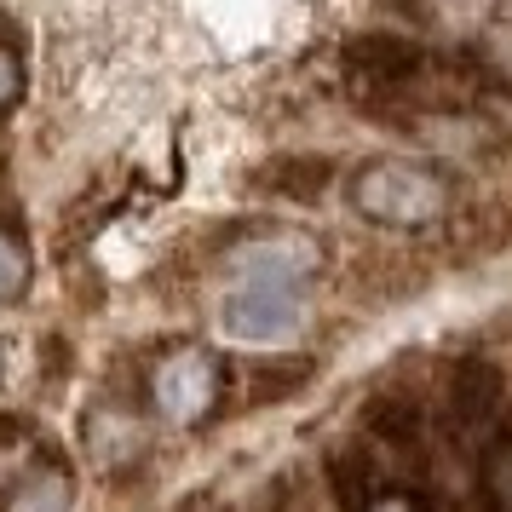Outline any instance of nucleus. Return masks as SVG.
I'll use <instances>...</instances> for the list:
<instances>
[{
    "instance_id": "obj_1",
    "label": "nucleus",
    "mask_w": 512,
    "mask_h": 512,
    "mask_svg": "<svg viewBox=\"0 0 512 512\" xmlns=\"http://www.w3.org/2000/svg\"><path fill=\"white\" fill-rule=\"evenodd\" d=\"M317 277V248L305 236H248L225 259L219 328L242 346H277L305 323V288Z\"/></svg>"
},
{
    "instance_id": "obj_2",
    "label": "nucleus",
    "mask_w": 512,
    "mask_h": 512,
    "mask_svg": "<svg viewBox=\"0 0 512 512\" xmlns=\"http://www.w3.org/2000/svg\"><path fill=\"white\" fill-rule=\"evenodd\" d=\"M346 196L369 225L426 231V225L449 219V208H455V179L432 162H415V156H374V162L351 167Z\"/></svg>"
},
{
    "instance_id": "obj_3",
    "label": "nucleus",
    "mask_w": 512,
    "mask_h": 512,
    "mask_svg": "<svg viewBox=\"0 0 512 512\" xmlns=\"http://www.w3.org/2000/svg\"><path fill=\"white\" fill-rule=\"evenodd\" d=\"M225 397V363L202 346H179L167 351L162 363L150 369V403L179 426H202Z\"/></svg>"
},
{
    "instance_id": "obj_4",
    "label": "nucleus",
    "mask_w": 512,
    "mask_h": 512,
    "mask_svg": "<svg viewBox=\"0 0 512 512\" xmlns=\"http://www.w3.org/2000/svg\"><path fill=\"white\" fill-rule=\"evenodd\" d=\"M340 70L369 93H409L426 75V52L409 35H351L340 47Z\"/></svg>"
},
{
    "instance_id": "obj_5",
    "label": "nucleus",
    "mask_w": 512,
    "mask_h": 512,
    "mask_svg": "<svg viewBox=\"0 0 512 512\" xmlns=\"http://www.w3.org/2000/svg\"><path fill=\"white\" fill-rule=\"evenodd\" d=\"M507 409V374L489 357H461L449 374V420L461 438H489Z\"/></svg>"
},
{
    "instance_id": "obj_6",
    "label": "nucleus",
    "mask_w": 512,
    "mask_h": 512,
    "mask_svg": "<svg viewBox=\"0 0 512 512\" xmlns=\"http://www.w3.org/2000/svg\"><path fill=\"white\" fill-rule=\"evenodd\" d=\"M328 185H334V162L311 156V150H288V156H271L254 167V190L282 196V202H323Z\"/></svg>"
},
{
    "instance_id": "obj_7",
    "label": "nucleus",
    "mask_w": 512,
    "mask_h": 512,
    "mask_svg": "<svg viewBox=\"0 0 512 512\" xmlns=\"http://www.w3.org/2000/svg\"><path fill=\"white\" fill-rule=\"evenodd\" d=\"M75 501V478L64 461H35L6 489V512H70Z\"/></svg>"
},
{
    "instance_id": "obj_8",
    "label": "nucleus",
    "mask_w": 512,
    "mask_h": 512,
    "mask_svg": "<svg viewBox=\"0 0 512 512\" xmlns=\"http://www.w3.org/2000/svg\"><path fill=\"white\" fill-rule=\"evenodd\" d=\"M29 277H35V254H29L24 231L0 219V305L24 300V294H29Z\"/></svg>"
},
{
    "instance_id": "obj_9",
    "label": "nucleus",
    "mask_w": 512,
    "mask_h": 512,
    "mask_svg": "<svg viewBox=\"0 0 512 512\" xmlns=\"http://www.w3.org/2000/svg\"><path fill=\"white\" fill-rule=\"evenodd\" d=\"M369 432H380L386 443H415L420 438V409L403 397H374L369 403Z\"/></svg>"
},
{
    "instance_id": "obj_10",
    "label": "nucleus",
    "mask_w": 512,
    "mask_h": 512,
    "mask_svg": "<svg viewBox=\"0 0 512 512\" xmlns=\"http://www.w3.org/2000/svg\"><path fill=\"white\" fill-rule=\"evenodd\" d=\"M311 380V357H282V363H259L254 369V397L265 403H277V397H288L294 386H305Z\"/></svg>"
},
{
    "instance_id": "obj_11",
    "label": "nucleus",
    "mask_w": 512,
    "mask_h": 512,
    "mask_svg": "<svg viewBox=\"0 0 512 512\" xmlns=\"http://www.w3.org/2000/svg\"><path fill=\"white\" fill-rule=\"evenodd\" d=\"M484 495L495 501V512H512V438H501L484 455Z\"/></svg>"
},
{
    "instance_id": "obj_12",
    "label": "nucleus",
    "mask_w": 512,
    "mask_h": 512,
    "mask_svg": "<svg viewBox=\"0 0 512 512\" xmlns=\"http://www.w3.org/2000/svg\"><path fill=\"white\" fill-rule=\"evenodd\" d=\"M18 98H24V58H18V47L0 41V116H6Z\"/></svg>"
},
{
    "instance_id": "obj_13",
    "label": "nucleus",
    "mask_w": 512,
    "mask_h": 512,
    "mask_svg": "<svg viewBox=\"0 0 512 512\" xmlns=\"http://www.w3.org/2000/svg\"><path fill=\"white\" fill-rule=\"evenodd\" d=\"M363 512H432L420 495H403V489H380V495H369V507Z\"/></svg>"
}]
</instances>
